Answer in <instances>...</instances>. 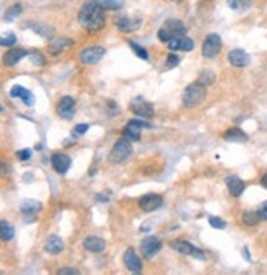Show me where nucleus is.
Segmentation results:
<instances>
[{
    "label": "nucleus",
    "instance_id": "nucleus-1",
    "mask_svg": "<svg viewBox=\"0 0 267 275\" xmlns=\"http://www.w3.org/2000/svg\"><path fill=\"white\" fill-rule=\"evenodd\" d=\"M79 25L89 33H96L104 27L106 17H104V8L101 7L97 0H86L81 5L79 13H78Z\"/></svg>",
    "mask_w": 267,
    "mask_h": 275
},
{
    "label": "nucleus",
    "instance_id": "nucleus-2",
    "mask_svg": "<svg viewBox=\"0 0 267 275\" xmlns=\"http://www.w3.org/2000/svg\"><path fill=\"white\" fill-rule=\"evenodd\" d=\"M204 99H206V87H204L203 84L193 82V84L185 87L183 96H182V102H183L185 107L193 109V107L200 106Z\"/></svg>",
    "mask_w": 267,
    "mask_h": 275
},
{
    "label": "nucleus",
    "instance_id": "nucleus-3",
    "mask_svg": "<svg viewBox=\"0 0 267 275\" xmlns=\"http://www.w3.org/2000/svg\"><path fill=\"white\" fill-rule=\"evenodd\" d=\"M187 33V27L180 22V20H167L165 25L158 30V40L163 41V43H168L170 40L175 38H182Z\"/></svg>",
    "mask_w": 267,
    "mask_h": 275
},
{
    "label": "nucleus",
    "instance_id": "nucleus-4",
    "mask_svg": "<svg viewBox=\"0 0 267 275\" xmlns=\"http://www.w3.org/2000/svg\"><path fill=\"white\" fill-rule=\"evenodd\" d=\"M131 153H132L131 140H127V138L122 137L121 140H117L116 145L112 147L111 153H109V162L114 163V165L122 163V162H126V160L131 157Z\"/></svg>",
    "mask_w": 267,
    "mask_h": 275
},
{
    "label": "nucleus",
    "instance_id": "nucleus-5",
    "mask_svg": "<svg viewBox=\"0 0 267 275\" xmlns=\"http://www.w3.org/2000/svg\"><path fill=\"white\" fill-rule=\"evenodd\" d=\"M170 247L173 251H177L180 254H183V256H192L195 259H200V261H204V252L201 249H198L197 246H193L192 242L188 241H183V239H177V241H172Z\"/></svg>",
    "mask_w": 267,
    "mask_h": 275
},
{
    "label": "nucleus",
    "instance_id": "nucleus-6",
    "mask_svg": "<svg viewBox=\"0 0 267 275\" xmlns=\"http://www.w3.org/2000/svg\"><path fill=\"white\" fill-rule=\"evenodd\" d=\"M221 36L216 35V33H211L208 35L206 38L203 40V46H201V53L204 58H214V56L219 55V51H221Z\"/></svg>",
    "mask_w": 267,
    "mask_h": 275
},
{
    "label": "nucleus",
    "instance_id": "nucleus-7",
    "mask_svg": "<svg viewBox=\"0 0 267 275\" xmlns=\"http://www.w3.org/2000/svg\"><path fill=\"white\" fill-rule=\"evenodd\" d=\"M152 126L148 122H143L140 119H132L127 122V126L124 129V138L131 140V142H137L140 140V131L142 129H150Z\"/></svg>",
    "mask_w": 267,
    "mask_h": 275
},
{
    "label": "nucleus",
    "instance_id": "nucleus-8",
    "mask_svg": "<svg viewBox=\"0 0 267 275\" xmlns=\"http://www.w3.org/2000/svg\"><path fill=\"white\" fill-rule=\"evenodd\" d=\"M129 109L140 119H150L153 116V106L143 97H134Z\"/></svg>",
    "mask_w": 267,
    "mask_h": 275
},
{
    "label": "nucleus",
    "instance_id": "nucleus-9",
    "mask_svg": "<svg viewBox=\"0 0 267 275\" xmlns=\"http://www.w3.org/2000/svg\"><path fill=\"white\" fill-rule=\"evenodd\" d=\"M104 55H106V50L102 46H88V48L81 50L79 61L83 65H96L99 63V60Z\"/></svg>",
    "mask_w": 267,
    "mask_h": 275
},
{
    "label": "nucleus",
    "instance_id": "nucleus-10",
    "mask_svg": "<svg viewBox=\"0 0 267 275\" xmlns=\"http://www.w3.org/2000/svg\"><path fill=\"white\" fill-rule=\"evenodd\" d=\"M140 251L145 259H153L162 251V241L155 236H148L140 242Z\"/></svg>",
    "mask_w": 267,
    "mask_h": 275
},
{
    "label": "nucleus",
    "instance_id": "nucleus-11",
    "mask_svg": "<svg viewBox=\"0 0 267 275\" xmlns=\"http://www.w3.org/2000/svg\"><path fill=\"white\" fill-rule=\"evenodd\" d=\"M74 109H76V102L71 96H65L61 97L58 106H56V114L65 119V121H69V119H73L74 116Z\"/></svg>",
    "mask_w": 267,
    "mask_h": 275
},
{
    "label": "nucleus",
    "instance_id": "nucleus-12",
    "mask_svg": "<svg viewBox=\"0 0 267 275\" xmlns=\"http://www.w3.org/2000/svg\"><path fill=\"white\" fill-rule=\"evenodd\" d=\"M163 205V198L160 195H153V193H148V195H143L140 200H138V206L143 212H153L157 211L158 207H162Z\"/></svg>",
    "mask_w": 267,
    "mask_h": 275
},
{
    "label": "nucleus",
    "instance_id": "nucleus-13",
    "mask_svg": "<svg viewBox=\"0 0 267 275\" xmlns=\"http://www.w3.org/2000/svg\"><path fill=\"white\" fill-rule=\"evenodd\" d=\"M124 264L127 271H131L132 274H142V261L132 247H129L124 252Z\"/></svg>",
    "mask_w": 267,
    "mask_h": 275
},
{
    "label": "nucleus",
    "instance_id": "nucleus-14",
    "mask_svg": "<svg viewBox=\"0 0 267 275\" xmlns=\"http://www.w3.org/2000/svg\"><path fill=\"white\" fill-rule=\"evenodd\" d=\"M228 61L234 68H244L251 63V56L244 50H231L228 55Z\"/></svg>",
    "mask_w": 267,
    "mask_h": 275
},
{
    "label": "nucleus",
    "instance_id": "nucleus-15",
    "mask_svg": "<svg viewBox=\"0 0 267 275\" xmlns=\"http://www.w3.org/2000/svg\"><path fill=\"white\" fill-rule=\"evenodd\" d=\"M51 165H53L56 173L65 175L71 167V158L66 153H55L53 157H51Z\"/></svg>",
    "mask_w": 267,
    "mask_h": 275
},
{
    "label": "nucleus",
    "instance_id": "nucleus-16",
    "mask_svg": "<svg viewBox=\"0 0 267 275\" xmlns=\"http://www.w3.org/2000/svg\"><path fill=\"white\" fill-rule=\"evenodd\" d=\"M168 50L170 51H192L195 48V41L188 36H182V38H175V40H170L167 43Z\"/></svg>",
    "mask_w": 267,
    "mask_h": 275
},
{
    "label": "nucleus",
    "instance_id": "nucleus-17",
    "mask_svg": "<svg viewBox=\"0 0 267 275\" xmlns=\"http://www.w3.org/2000/svg\"><path fill=\"white\" fill-rule=\"evenodd\" d=\"M28 55L27 50L23 48H10L7 53L3 55V63L7 66H15L20 60H23Z\"/></svg>",
    "mask_w": 267,
    "mask_h": 275
},
{
    "label": "nucleus",
    "instance_id": "nucleus-18",
    "mask_svg": "<svg viewBox=\"0 0 267 275\" xmlns=\"http://www.w3.org/2000/svg\"><path fill=\"white\" fill-rule=\"evenodd\" d=\"M142 25V18H131V17H122L117 20V28L121 30V32H135L137 28H140Z\"/></svg>",
    "mask_w": 267,
    "mask_h": 275
},
{
    "label": "nucleus",
    "instance_id": "nucleus-19",
    "mask_svg": "<svg viewBox=\"0 0 267 275\" xmlns=\"http://www.w3.org/2000/svg\"><path fill=\"white\" fill-rule=\"evenodd\" d=\"M226 186H228L229 193L233 195V196H236V198L243 195V191L246 188L244 181L241 180L239 176H234V175H229L228 178H226Z\"/></svg>",
    "mask_w": 267,
    "mask_h": 275
},
{
    "label": "nucleus",
    "instance_id": "nucleus-20",
    "mask_svg": "<svg viewBox=\"0 0 267 275\" xmlns=\"http://www.w3.org/2000/svg\"><path fill=\"white\" fill-rule=\"evenodd\" d=\"M65 249V244H63V239H61L60 236H48L45 241V251L48 254H53V256H56V254H60L61 251Z\"/></svg>",
    "mask_w": 267,
    "mask_h": 275
},
{
    "label": "nucleus",
    "instance_id": "nucleus-21",
    "mask_svg": "<svg viewBox=\"0 0 267 275\" xmlns=\"http://www.w3.org/2000/svg\"><path fill=\"white\" fill-rule=\"evenodd\" d=\"M10 96H12V97H20V99H22V102L25 104V106H28V107H32L33 104H35L33 94H32V92H30L28 89H25V87H22V86H15V87H12V91H10Z\"/></svg>",
    "mask_w": 267,
    "mask_h": 275
},
{
    "label": "nucleus",
    "instance_id": "nucleus-22",
    "mask_svg": "<svg viewBox=\"0 0 267 275\" xmlns=\"http://www.w3.org/2000/svg\"><path fill=\"white\" fill-rule=\"evenodd\" d=\"M83 246H84L86 251L94 252V254H99V252H102L106 249V241L101 239V237L91 236V237H86V239L83 241Z\"/></svg>",
    "mask_w": 267,
    "mask_h": 275
},
{
    "label": "nucleus",
    "instance_id": "nucleus-23",
    "mask_svg": "<svg viewBox=\"0 0 267 275\" xmlns=\"http://www.w3.org/2000/svg\"><path fill=\"white\" fill-rule=\"evenodd\" d=\"M71 45H73V41L69 38H58V40L51 41L48 46V51H50V55H60V53H63L66 48H69Z\"/></svg>",
    "mask_w": 267,
    "mask_h": 275
},
{
    "label": "nucleus",
    "instance_id": "nucleus-24",
    "mask_svg": "<svg viewBox=\"0 0 267 275\" xmlns=\"http://www.w3.org/2000/svg\"><path fill=\"white\" fill-rule=\"evenodd\" d=\"M224 140H228V142L243 143V142H246V140H248V134H244L238 127H233V129H229V131L224 132Z\"/></svg>",
    "mask_w": 267,
    "mask_h": 275
},
{
    "label": "nucleus",
    "instance_id": "nucleus-25",
    "mask_svg": "<svg viewBox=\"0 0 267 275\" xmlns=\"http://www.w3.org/2000/svg\"><path fill=\"white\" fill-rule=\"evenodd\" d=\"M42 203L40 201H35V200H23L22 203H20V209L25 214H35V212H38L42 209Z\"/></svg>",
    "mask_w": 267,
    "mask_h": 275
},
{
    "label": "nucleus",
    "instance_id": "nucleus-26",
    "mask_svg": "<svg viewBox=\"0 0 267 275\" xmlns=\"http://www.w3.org/2000/svg\"><path fill=\"white\" fill-rule=\"evenodd\" d=\"M30 28L33 30L35 33H38V35H42L43 38H51V36L55 35V28L53 27H48L46 23H30L28 25Z\"/></svg>",
    "mask_w": 267,
    "mask_h": 275
},
{
    "label": "nucleus",
    "instance_id": "nucleus-27",
    "mask_svg": "<svg viewBox=\"0 0 267 275\" xmlns=\"http://www.w3.org/2000/svg\"><path fill=\"white\" fill-rule=\"evenodd\" d=\"M261 219H263V217L259 216V212H254V211L243 212V222L246 226H258Z\"/></svg>",
    "mask_w": 267,
    "mask_h": 275
},
{
    "label": "nucleus",
    "instance_id": "nucleus-28",
    "mask_svg": "<svg viewBox=\"0 0 267 275\" xmlns=\"http://www.w3.org/2000/svg\"><path fill=\"white\" fill-rule=\"evenodd\" d=\"M104 10H119L124 7V0H97Z\"/></svg>",
    "mask_w": 267,
    "mask_h": 275
},
{
    "label": "nucleus",
    "instance_id": "nucleus-29",
    "mask_svg": "<svg viewBox=\"0 0 267 275\" xmlns=\"http://www.w3.org/2000/svg\"><path fill=\"white\" fill-rule=\"evenodd\" d=\"M15 236V229L12 224H8L7 221H2V241L3 242H8L12 241Z\"/></svg>",
    "mask_w": 267,
    "mask_h": 275
},
{
    "label": "nucleus",
    "instance_id": "nucleus-30",
    "mask_svg": "<svg viewBox=\"0 0 267 275\" xmlns=\"http://www.w3.org/2000/svg\"><path fill=\"white\" fill-rule=\"evenodd\" d=\"M253 0H228V7L231 10H246L251 7Z\"/></svg>",
    "mask_w": 267,
    "mask_h": 275
},
{
    "label": "nucleus",
    "instance_id": "nucleus-31",
    "mask_svg": "<svg viewBox=\"0 0 267 275\" xmlns=\"http://www.w3.org/2000/svg\"><path fill=\"white\" fill-rule=\"evenodd\" d=\"M200 84H203V86H211L213 82H214V72L213 71H203L201 72V76H200V79H198Z\"/></svg>",
    "mask_w": 267,
    "mask_h": 275
},
{
    "label": "nucleus",
    "instance_id": "nucleus-32",
    "mask_svg": "<svg viewBox=\"0 0 267 275\" xmlns=\"http://www.w3.org/2000/svg\"><path fill=\"white\" fill-rule=\"evenodd\" d=\"M22 3H17V5H13L12 8L8 10L7 13H5V20H7V22H12V20L15 18V17H18V13H22Z\"/></svg>",
    "mask_w": 267,
    "mask_h": 275
},
{
    "label": "nucleus",
    "instance_id": "nucleus-33",
    "mask_svg": "<svg viewBox=\"0 0 267 275\" xmlns=\"http://www.w3.org/2000/svg\"><path fill=\"white\" fill-rule=\"evenodd\" d=\"M129 45H131V48H132L134 51H135V55L138 56V58H142V60H148V53L142 48L140 45H137L135 41H129Z\"/></svg>",
    "mask_w": 267,
    "mask_h": 275
},
{
    "label": "nucleus",
    "instance_id": "nucleus-34",
    "mask_svg": "<svg viewBox=\"0 0 267 275\" xmlns=\"http://www.w3.org/2000/svg\"><path fill=\"white\" fill-rule=\"evenodd\" d=\"M208 221H209V224L214 227V229H224V227H226V222L223 219H219V217H216V216H209Z\"/></svg>",
    "mask_w": 267,
    "mask_h": 275
},
{
    "label": "nucleus",
    "instance_id": "nucleus-35",
    "mask_svg": "<svg viewBox=\"0 0 267 275\" xmlns=\"http://www.w3.org/2000/svg\"><path fill=\"white\" fill-rule=\"evenodd\" d=\"M30 56H32V63L33 65H37V66H43L45 65V56L40 53V51H32Z\"/></svg>",
    "mask_w": 267,
    "mask_h": 275
},
{
    "label": "nucleus",
    "instance_id": "nucleus-36",
    "mask_svg": "<svg viewBox=\"0 0 267 275\" xmlns=\"http://www.w3.org/2000/svg\"><path fill=\"white\" fill-rule=\"evenodd\" d=\"M180 65V58H178V56L177 55H168L167 56V63H165V66H167V68L168 69H172V68H175V66H178Z\"/></svg>",
    "mask_w": 267,
    "mask_h": 275
},
{
    "label": "nucleus",
    "instance_id": "nucleus-37",
    "mask_svg": "<svg viewBox=\"0 0 267 275\" xmlns=\"http://www.w3.org/2000/svg\"><path fill=\"white\" fill-rule=\"evenodd\" d=\"M15 41H17V36H15L13 33H8L7 36H3V38L0 40V45L2 46H13Z\"/></svg>",
    "mask_w": 267,
    "mask_h": 275
},
{
    "label": "nucleus",
    "instance_id": "nucleus-38",
    "mask_svg": "<svg viewBox=\"0 0 267 275\" xmlns=\"http://www.w3.org/2000/svg\"><path fill=\"white\" fill-rule=\"evenodd\" d=\"M88 129H89V124H79V126H76V127H74L73 136H74V137L83 136L84 132H88Z\"/></svg>",
    "mask_w": 267,
    "mask_h": 275
},
{
    "label": "nucleus",
    "instance_id": "nucleus-39",
    "mask_svg": "<svg viewBox=\"0 0 267 275\" xmlns=\"http://www.w3.org/2000/svg\"><path fill=\"white\" fill-rule=\"evenodd\" d=\"M30 157H32V150H30V148H23V150H18V152H17V158L22 160V162L28 160Z\"/></svg>",
    "mask_w": 267,
    "mask_h": 275
},
{
    "label": "nucleus",
    "instance_id": "nucleus-40",
    "mask_svg": "<svg viewBox=\"0 0 267 275\" xmlns=\"http://www.w3.org/2000/svg\"><path fill=\"white\" fill-rule=\"evenodd\" d=\"M58 274L60 275H78L79 271L78 269H74V267H63V269H60Z\"/></svg>",
    "mask_w": 267,
    "mask_h": 275
},
{
    "label": "nucleus",
    "instance_id": "nucleus-41",
    "mask_svg": "<svg viewBox=\"0 0 267 275\" xmlns=\"http://www.w3.org/2000/svg\"><path fill=\"white\" fill-rule=\"evenodd\" d=\"M259 216L263 217L264 221H267V201H264L263 205H261V207H259Z\"/></svg>",
    "mask_w": 267,
    "mask_h": 275
},
{
    "label": "nucleus",
    "instance_id": "nucleus-42",
    "mask_svg": "<svg viewBox=\"0 0 267 275\" xmlns=\"http://www.w3.org/2000/svg\"><path fill=\"white\" fill-rule=\"evenodd\" d=\"M243 254H244V259H246V261H251V256H249L248 247H244V249H243Z\"/></svg>",
    "mask_w": 267,
    "mask_h": 275
},
{
    "label": "nucleus",
    "instance_id": "nucleus-43",
    "mask_svg": "<svg viewBox=\"0 0 267 275\" xmlns=\"http://www.w3.org/2000/svg\"><path fill=\"white\" fill-rule=\"evenodd\" d=\"M261 185H263L264 188L267 190V173H266V175L263 176V178H261Z\"/></svg>",
    "mask_w": 267,
    "mask_h": 275
},
{
    "label": "nucleus",
    "instance_id": "nucleus-44",
    "mask_svg": "<svg viewBox=\"0 0 267 275\" xmlns=\"http://www.w3.org/2000/svg\"><path fill=\"white\" fill-rule=\"evenodd\" d=\"M96 200H97V201H107V196H102V195H97V196H96Z\"/></svg>",
    "mask_w": 267,
    "mask_h": 275
},
{
    "label": "nucleus",
    "instance_id": "nucleus-45",
    "mask_svg": "<svg viewBox=\"0 0 267 275\" xmlns=\"http://www.w3.org/2000/svg\"><path fill=\"white\" fill-rule=\"evenodd\" d=\"M172 2H182V0H172Z\"/></svg>",
    "mask_w": 267,
    "mask_h": 275
}]
</instances>
